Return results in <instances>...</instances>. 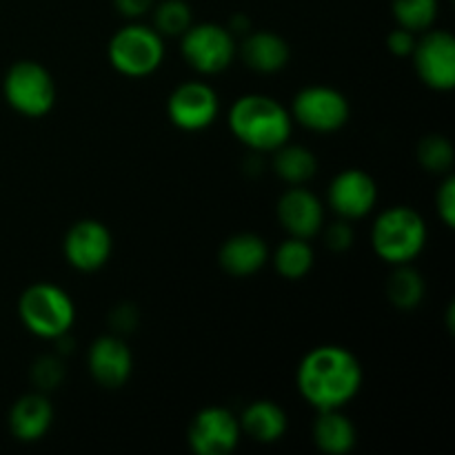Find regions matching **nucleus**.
Returning <instances> with one entry per match:
<instances>
[{
	"label": "nucleus",
	"instance_id": "obj_16",
	"mask_svg": "<svg viewBox=\"0 0 455 455\" xmlns=\"http://www.w3.org/2000/svg\"><path fill=\"white\" fill-rule=\"evenodd\" d=\"M269 244L262 235L240 231L229 235L218 249V265L231 278H251L269 265Z\"/></svg>",
	"mask_w": 455,
	"mask_h": 455
},
{
	"label": "nucleus",
	"instance_id": "obj_6",
	"mask_svg": "<svg viewBox=\"0 0 455 455\" xmlns=\"http://www.w3.org/2000/svg\"><path fill=\"white\" fill-rule=\"evenodd\" d=\"M4 102L25 118H43L56 105V83L44 65L18 60L3 78Z\"/></svg>",
	"mask_w": 455,
	"mask_h": 455
},
{
	"label": "nucleus",
	"instance_id": "obj_27",
	"mask_svg": "<svg viewBox=\"0 0 455 455\" xmlns=\"http://www.w3.org/2000/svg\"><path fill=\"white\" fill-rule=\"evenodd\" d=\"M65 363H62L60 355H40L34 364H31V382H34L36 391H49L58 389L60 382L65 380Z\"/></svg>",
	"mask_w": 455,
	"mask_h": 455
},
{
	"label": "nucleus",
	"instance_id": "obj_4",
	"mask_svg": "<svg viewBox=\"0 0 455 455\" xmlns=\"http://www.w3.org/2000/svg\"><path fill=\"white\" fill-rule=\"evenodd\" d=\"M18 318L31 336L53 342L74 327L76 305L58 284L36 283L18 298Z\"/></svg>",
	"mask_w": 455,
	"mask_h": 455
},
{
	"label": "nucleus",
	"instance_id": "obj_12",
	"mask_svg": "<svg viewBox=\"0 0 455 455\" xmlns=\"http://www.w3.org/2000/svg\"><path fill=\"white\" fill-rule=\"evenodd\" d=\"M62 253L69 267L80 274H96L114 253V235L105 222L96 218H83L67 229L62 238Z\"/></svg>",
	"mask_w": 455,
	"mask_h": 455
},
{
	"label": "nucleus",
	"instance_id": "obj_30",
	"mask_svg": "<svg viewBox=\"0 0 455 455\" xmlns=\"http://www.w3.org/2000/svg\"><path fill=\"white\" fill-rule=\"evenodd\" d=\"M109 327L111 331L118 333V336H124V333H132L133 329L138 327V309L133 305H123L114 307L109 314Z\"/></svg>",
	"mask_w": 455,
	"mask_h": 455
},
{
	"label": "nucleus",
	"instance_id": "obj_22",
	"mask_svg": "<svg viewBox=\"0 0 455 455\" xmlns=\"http://www.w3.org/2000/svg\"><path fill=\"white\" fill-rule=\"evenodd\" d=\"M269 262L274 265L275 274L284 280H296L307 278L315 265V251L311 247V240L305 238H293L287 235L274 251L269 253Z\"/></svg>",
	"mask_w": 455,
	"mask_h": 455
},
{
	"label": "nucleus",
	"instance_id": "obj_18",
	"mask_svg": "<svg viewBox=\"0 0 455 455\" xmlns=\"http://www.w3.org/2000/svg\"><path fill=\"white\" fill-rule=\"evenodd\" d=\"M9 434L18 443H38L49 434L53 425V407L49 403L47 394L43 391H31V394L20 395L12 404L7 416Z\"/></svg>",
	"mask_w": 455,
	"mask_h": 455
},
{
	"label": "nucleus",
	"instance_id": "obj_8",
	"mask_svg": "<svg viewBox=\"0 0 455 455\" xmlns=\"http://www.w3.org/2000/svg\"><path fill=\"white\" fill-rule=\"evenodd\" d=\"M293 124L314 133H336L349 123V98L329 84H309L293 96L289 107Z\"/></svg>",
	"mask_w": 455,
	"mask_h": 455
},
{
	"label": "nucleus",
	"instance_id": "obj_31",
	"mask_svg": "<svg viewBox=\"0 0 455 455\" xmlns=\"http://www.w3.org/2000/svg\"><path fill=\"white\" fill-rule=\"evenodd\" d=\"M416 40L418 34L395 25V29L389 31V36H387V49L398 58H411L413 49H416Z\"/></svg>",
	"mask_w": 455,
	"mask_h": 455
},
{
	"label": "nucleus",
	"instance_id": "obj_23",
	"mask_svg": "<svg viewBox=\"0 0 455 455\" xmlns=\"http://www.w3.org/2000/svg\"><path fill=\"white\" fill-rule=\"evenodd\" d=\"M387 300L398 311H413L422 305L427 296L425 275L411 265L391 267V274L385 284Z\"/></svg>",
	"mask_w": 455,
	"mask_h": 455
},
{
	"label": "nucleus",
	"instance_id": "obj_1",
	"mask_svg": "<svg viewBox=\"0 0 455 455\" xmlns=\"http://www.w3.org/2000/svg\"><path fill=\"white\" fill-rule=\"evenodd\" d=\"M364 371L355 354L340 345H320L302 355L296 369V387L315 411L345 409L360 394Z\"/></svg>",
	"mask_w": 455,
	"mask_h": 455
},
{
	"label": "nucleus",
	"instance_id": "obj_24",
	"mask_svg": "<svg viewBox=\"0 0 455 455\" xmlns=\"http://www.w3.org/2000/svg\"><path fill=\"white\" fill-rule=\"evenodd\" d=\"M154 27L163 38H180L191 25H194V9L187 0H156L154 9Z\"/></svg>",
	"mask_w": 455,
	"mask_h": 455
},
{
	"label": "nucleus",
	"instance_id": "obj_20",
	"mask_svg": "<svg viewBox=\"0 0 455 455\" xmlns=\"http://www.w3.org/2000/svg\"><path fill=\"white\" fill-rule=\"evenodd\" d=\"M311 440L324 455H349L358 444V429L342 409H327L315 416Z\"/></svg>",
	"mask_w": 455,
	"mask_h": 455
},
{
	"label": "nucleus",
	"instance_id": "obj_17",
	"mask_svg": "<svg viewBox=\"0 0 455 455\" xmlns=\"http://www.w3.org/2000/svg\"><path fill=\"white\" fill-rule=\"evenodd\" d=\"M238 56L256 74L274 76L287 69L291 62V47L275 31L251 29L238 43Z\"/></svg>",
	"mask_w": 455,
	"mask_h": 455
},
{
	"label": "nucleus",
	"instance_id": "obj_11",
	"mask_svg": "<svg viewBox=\"0 0 455 455\" xmlns=\"http://www.w3.org/2000/svg\"><path fill=\"white\" fill-rule=\"evenodd\" d=\"M243 440L238 416L225 407H204L191 418L187 444L196 455H231Z\"/></svg>",
	"mask_w": 455,
	"mask_h": 455
},
{
	"label": "nucleus",
	"instance_id": "obj_10",
	"mask_svg": "<svg viewBox=\"0 0 455 455\" xmlns=\"http://www.w3.org/2000/svg\"><path fill=\"white\" fill-rule=\"evenodd\" d=\"M218 116H220V98L212 84L187 80L169 93L167 118L180 132H204L216 123Z\"/></svg>",
	"mask_w": 455,
	"mask_h": 455
},
{
	"label": "nucleus",
	"instance_id": "obj_26",
	"mask_svg": "<svg viewBox=\"0 0 455 455\" xmlns=\"http://www.w3.org/2000/svg\"><path fill=\"white\" fill-rule=\"evenodd\" d=\"M416 158L425 172L434 176H447L455 164L453 142L443 133H429L416 147Z\"/></svg>",
	"mask_w": 455,
	"mask_h": 455
},
{
	"label": "nucleus",
	"instance_id": "obj_25",
	"mask_svg": "<svg viewBox=\"0 0 455 455\" xmlns=\"http://www.w3.org/2000/svg\"><path fill=\"white\" fill-rule=\"evenodd\" d=\"M391 13L398 27L422 34L438 20L440 0H391Z\"/></svg>",
	"mask_w": 455,
	"mask_h": 455
},
{
	"label": "nucleus",
	"instance_id": "obj_3",
	"mask_svg": "<svg viewBox=\"0 0 455 455\" xmlns=\"http://www.w3.org/2000/svg\"><path fill=\"white\" fill-rule=\"evenodd\" d=\"M429 243L427 220L407 204H394L378 213L371 225L373 253L385 265H411L425 251Z\"/></svg>",
	"mask_w": 455,
	"mask_h": 455
},
{
	"label": "nucleus",
	"instance_id": "obj_19",
	"mask_svg": "<svg viewBox=\"0 0 455 455\" xmlns=\"http://www.w3.org/2000/svg\"><path fill=\"white\" fill-rule=\"evenodd\" d=\"M243 435L258 444H275L284 438L289 429L287 411L274 400H253L238 416Z\"/></svg>",
	"mask_w": 455,
	"mask_h": 455
},
{
	"label": "nucleus",
	"instance_id": "obj_28",
	"mask_svg": "<svg viewBox=\"0 0 455 455\" xmlns=\"http://www.w3.org/2000/svg\"><path fill=\"white\" fill-rule=\"evenodd\" d=\"M320 234H323L324 247L333 253L349 251L355 243L354 227H351L349 220H342V218H338V220L333 222H324Z\"/></svg>",
	"mask_w": 455,
	"mask_h": 455
},
{
	"label": "nucleus",
	"instance_id": "obj_15",
	"mask_svg": "<svg viewBox=\"0 0 455 455\" xmlns=\"http://www.w3.org/2000/svg\"><path fill=\"white\" fill-rule=\"evenodd\" d=\"M89 376L102 389H120L133 373V354L123 336L107 333L96 338L87 351Z\"/></svg>",
	"mask_w": 455,
	"mask_h": 455
},
{
	"label": "nucleus",
	"instance_id": "obj_7",
	"mask_svg": "<svg viewBox=\"0 0 455 455\" xmlns=\"http://www.w3.org/2000/svg\"><path fill=\"white\" fill-rule=\"evenodd\" d=\"M180 53L198 74L218 76L238 58V38L220 22H194L180 36Z\"/></svg>",
	"mask_w": 455,
	"mask_h": 455
},
{
	"label": "nucleus",
	"instance_id": "obj_21",
	"mask_svg": "<svg viewBox=\"0 0 455 455\" xmlns=\"http://www.w3.org/2000/svg\"><path fill=\"white\" fill-rule=\"evenodd\" d=\"M271 169L287 187H300L314 180L318 173V158L314 151L298 142H284L275 151H271Z\"/></svg>",
	"mask_w": 455,
	"mask_h": 455
},
{
	"label": "nucleus",
	"instance_id": "obj_32",
	"mask_svg": "<svg viewBox=\"0 0 455 455\" xmlns=\"http://www.w3.org/2000/svg\"><path fill=\"white\" fill-rule=\"evenodd\" d=\"M156 0H114L116 12L127 20H140L142 16L151 13Z\"/></svg>",
	"mask_w": 455,
	"mask_h": 455
},
{
	"label": "nucleus",
	"instance_id": "obj_29",
	"mask_svg": "<svg viewBox=\"0 0 455 455\" xmlns=\"http://www.w3.org/2000/svg\"><path fill=\"white\" fill-rule=\"evenodd\" d=\"M435 209H438V218L447 229L455 227V178L453 173L443 176V182L435 194Z\"/></svg>",
	"mask_w": 455,
	"mask_h": 455
},
{
	"label": "nucleus",
	"instance_id": "obj_9",
	"mask_svg": "<svg viewBox=\"0 0 455 455\" xmlns=\"http://www.w3.org/2000/svg\"><path fill=\"white\" fill-rule=\"evenodd\" d=\"M413 69L425 87L447 93L455 87V38L447 29H427L418 34L411 53Z\"/></svg>",
	"mask_w": 455,
	"mask_h": 455
},
{
	"label": "nucleus",
	"instance_id": "obj_14",
	"mask_svg": "<svg viewBox=\"0 0 455 455\" xmlns=\"http://www.w3.org/2000/svg\"><path fill=\"white\" fill-rule=\"evenodd\" d=\"M275 216L287 235L305 240L320 235V229L327 222L324 203L314 191L307 189V185L289 187L287 191H283L275 204Z\"/></svg>",
	"mask_w": 455,
	"mask_h": 455
},
{
	"label": "nucleus",
	"instance_id": "obj_2",
	"mask_svg": "<svg viewBox=\"0 0 455 455\" xmlns=\"http://www.w3.org/2000/svg\"><path fill=\"white\" fill-rule=\"evenodd\" d=\"M227 124L240 145L256 154H271L291 140L293 118L284 105L265 93L235 98L227 114Z\"/></svg>",
	"mask_w": 455,
	"mask_h": 455
},
{
	"label": "nucleus",
	"instance_id": "obj_5",
	"mask_svg": "<svg viewBox=\"0 0 455 455\" xmlns=\"http://www.w3.org/2000/svg\"><path fill=\"white\" fill-rule=\"evenodd\" d=\"M107 60L120 76L147 78L163 65L164 38L151 25L129 20L109 38Z\"/></svg>",
	"mask_w": 455,
	"mask_h": 455
},
{
	"label": "nucleus",
	"instance_id": "obj_13",
	"mask_svg": "<svg viewBox=\"0 0 455 455\" xmlns=\"http://www.w3.org/2000/svg\"><path fill=\"white\" fill-rule=\"evenodd\" d=\"M327 204L342 220H363L378 204L376 180L364 169H342L329 182Z\"/></svg>",
	"mask_w": 455,
	"mask_h": 455
},
{
	"label": "nucleus",
	"instance_id": "obj_33",
	"mask_svg": "<svg viewBox=\"0 0 455 455\" xmlns=\"http://www.w3.org/2000/svg\"><path fill=\"white\" fill-rule=\"evenodd\" d=\"M227 29H229L235 38H243V36H247L253 27H251V20H249L247 16H243V13H235V16H231V20L227 22Z\"/></svg>",
	"mask_w": 455,
	"mask_h": 455
}]
</instances>
